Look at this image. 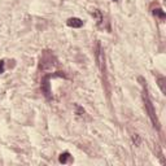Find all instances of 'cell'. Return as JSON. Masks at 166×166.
Here are the masks:
<instances>
[{"label": "cell", "instance_id": "cell-4", "mask_svg": "<svg viewBox=\"0 0 166 166\" xmlns=\"http://www.w3.org/2000/svg\"><path fill=\"white\" fill-rule=\"evenodd\" d=\"M156 79H157V84H158L161 92H162L163 95H166V86H165V83H166V78L162 77V75H157V77H156Z\"/></svg>", "mask_w": 166, "mask_h": 166}, {"label": "cell", "instance_id": "cell-11", "mask_svg": "<svg viewBox=\"0 0 166 166\" xmlns=\"http://www.w3.org/2000/svg\"><path fill=\"white\" fill-rule=\"evenodd\" d=\"M113 2H118V0H113Z\"/></svg>", "mask_w": 166, "mask_h": 166}, {"label": "cell", "instance_id": "cell-10", "mask_svg": "<svg viewBox=\"0 0 166 166\" xmlns=\"http://www.w3.org/2000/svg\"><path fill=\"white\" fill-rule=\"evenodd\" d=\"M5 70V64H4V60H0V74H3Z\"/></svg>", "mask_w": 166, "mask_h": 166}, {"label": "cell", "instance_id": "cell-5", "mask_svg": "<svg viewBox=\"0 0 166 166\" xmlns=\"http://www.w3.org/2000/svg\"><path fill=\"white\" fill-rule=\"evenodd\" d=\"M92 16H93V18L96 20V23H98V26H101L103 23V14L99 9H93L92 11Z\"/></svg>", "mask_w": 166, "mask_h": 166}, {"label": "cell", "instance_id": "cell-3", "mask_svg": "<svg viewBox=\"0 0 166 166\" xmlns=\"http://www.w3.org/2000/svg\"><path fill=\"white\" fill-rule=\"evenodd\" d=\"M66 25L69 28H73V29H79L83 26V21L81 18H78V17H72V18H69L66 21Z\"/></svg>", "mask_w": 166, "mask_h": 166}, {"label": "cell", "instance_id": "cell-1", "mask_svg": "<svg viewBox=\"0 0 166 166\" xmlns=\"http://www.w3.org/2000/svg\"><path fill=\"white\" fill-rule=\"evenodd\" d=\"M143 101H144L145 110H147V113H148V116H149V118H151V121H152L153 126H154L157 130H160V128H161L160 122H158V118H157V116H156V110H154V108H153V104H152V101H151V99H149V96H148L147 90L143 91Z\"/></svg>", "mask_w": 166, "mask_h": 166}, {"label": "cell", "instance_id": "cell-7", "mask_svg": "<svg viewBox=\"0 0 166 166\" xmlns=\"http://www.w3.org/2000/svg\"><path fill=\"white\" fill-rule=\"evenodd\" d=\"M152 13H153V16H154V17H158V18H160L161 21H163V20H165V17H166L165 12L161 9V8H156V9H153V11H152Z\"/></svg>", "mask_w": 166, "mask_h": 166}, {"label": "cell", "instance_id": "cell-9", "mask_svg": "<svg viewBox=\"0 0 166 166\" xmlns=\"http://www.w3.org/2000/svg\"><path fill=\"white\" fill-rule=\"evenodd\" d=\"M75 109H77V114H78V116H83V114H84V109H83L81 105L75 104Z\"/></svg>", "mask_w": 166, "mask_h": 166}, {"label": "cell", "instance_id": "cell-8", "mask_svg": "<svg viewBox=\"0 0 166 166\" xmlns=\"http://www.w3.org/2000/svg\"><path fill=\"white\" fill-rule=\"evenodd\" d=\"M133 142H134L135 145H139V144H140V142H142V139H140V136H139L138 134H134L133 135Z\"/></svg>", "mask_w": 166, "mask_h": 166}, {"label": "cell", "instance_id": "cell-2", "mask_svg": "<svg viewBox=\"0 0 166 166\" xmlns=\"http://www.w3.org/2000/svg\"><path fill=\"white\" fill-rule=\"evenodd\" d=\"M53 77H65V74L63 72H56V73H51L48 75H46L44 78L42 79V91L44 93V96L47 99H51L52 95H51V87H49V79Z\"/></svg>", "mask_w": 166, "mask_h": 166}, {"label": "cell", "instance_id": "cell-6", "mask_svg": "<svg viewBox=\"0 0 166 166\" xmlns=\"http://www.w3.org/2000/svg\"><path fill=\"white\" fill-rule=\"evenodd\" d=\"M70 158H72L70 153H69V152H64V153H61V154L58 156V162H60V163H66Z\"/></svg>", "mask_w": 166, "mask_h": 166}]
</instances>
